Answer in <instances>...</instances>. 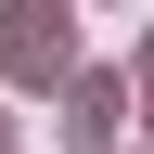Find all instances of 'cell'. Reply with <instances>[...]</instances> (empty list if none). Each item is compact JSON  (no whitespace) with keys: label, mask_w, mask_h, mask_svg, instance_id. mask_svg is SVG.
Segmentation results:
<instances>
[{"label":"cell","mask_w":154,"mask_h":154,"mask_svg":"<svg viewBox=\"0 0 154 154\" xmlns=\"http://www.w3.org/2000/svg\"><path fill=\"white\" fill-rule=\"evenodd\" d=\"M0 64L26 77V90H64V64H77V0H13V13H0Z\"/></svg>","instance_id":"obj_1"},{"label":"cell","mask_w":154,"mask_h":154,"mask_svg":"<svg viewBox=\"0 0 154 154\" xmlns=\"http://www.w3.org/2000/svg\"><path fill=\"white\" fill-rule=\"evenodd\" d=\"M116 103H128L116 77H77V103H64V141H77V154H103V128H116Z\"/></svg>","instance_id":"obj_2"},{"label":"cell","mask_w":154,"mask_h":154,"mask_svg":"<svg viewBox=\"0 0 154 154\" xmlns=\"http://www.w3.org/2000/svg\"><path fill=\"white\" fill-rule=\"evenodd\" d=\"M0 154H13V116H0Z\"/></svg>","instance_id":"obj_3"},{"label":"cell","mask_w":154,"mask_h":154,"mask_svg":"<svg viewBox=\"0 0 154 154\" xmlns=\"http://www.w3.org/2000/svg\"><path fill=\"white\" fill-rule=\"evenodd\" d=\"M141 90H154V51H141Z\"/></svg>","instance_id":"obj_4"}]
</instances>
